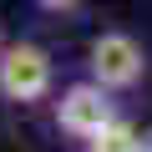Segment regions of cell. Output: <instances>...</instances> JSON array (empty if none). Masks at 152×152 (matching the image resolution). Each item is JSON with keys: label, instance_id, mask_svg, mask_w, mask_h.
<instances>
[{"label": "cell", "instance_id": "3957f363", "mask_svg": "<svg viewBox=\"0 0 152 152\" xmlns=\"http://www.w3.org/2000/svg\"><path fill=\"white\" fill-rule=\"evenodd\" d=\"M51 117H56V127H61L71 142H86V137H96L107 122H117V107H112V91L96 86L91 76H86V81H71V86L56 91Z\"/></svg>", "mask_w": 152, "mask_h": 152}, {"label": "cell", "instance_id": "7a4b0ae2", "mask_svg": "<svg viewBox=\"0 0 152 152\" xmlns=\"http://www.w3.org/2000/svg\"><path fill=\"white\" fill-rule=\"evenodd\" d=\"M86 76L107 91H132L147 76V51L132 31H96L86 46Z\"/></svg>", "mask_w": 152, "mask_h": 152}, {"label": "cell", "instance_id": "6da1fadb", "mask_svg": "<svg viewBox=\"0 0 152 152\" xmlns=\"http://www.w3.org/2000/svg\"><path fill=\"white\" fill-rule=\"evenodd\" d=\"M56 86V61L46 46L36 41H10L0 51V102L10 107H31V102H46Z\"/></svg>", "mask_w": 152, "mask_h": 152}, {"label": "cell", "instance_id": "8992f818", "mask_svg": "<svg viewBox=\"0 0 152 152\" xmlns=\"http://www.w3.org/2000/svg\"><path fill=\"white\" fill-rule=\"evenodd\" d=\"M5 46H10V41H5V20H0V51H5Z\"/></svg>", "mask_w": 152, "mask_h": 152}, {"label": "cell", "instance_id": "5b68a950", "mask_svg": "<svg viewBox=\"0 0 152 152\" xmlns=\"http://www.w3.org/2000/svg\"><path fill=\"white\" fill-rule=\"evenodd\" d=\"M81 5H86V0H36V10H46V15H71Z\"/></svg>", "mask_w": 152, "mask_h": 152}, {"label": "cell", "instance_id": "277c9868", "mask_svg": "<svg viewBox=\"0 0 152 152\" xmlns=\"http://www.w3.org/2000/svg\"><path fill=\"white\" fill-rule=\"evenodd\" d=\"M81 152H147V132H137L127 117H117V122H107L96 137H86Z\"/></svg>", "mask_w": 152, "mask_h": 152}]
</instances>
